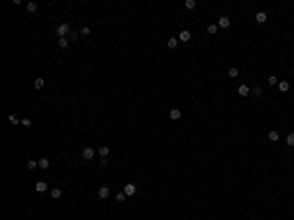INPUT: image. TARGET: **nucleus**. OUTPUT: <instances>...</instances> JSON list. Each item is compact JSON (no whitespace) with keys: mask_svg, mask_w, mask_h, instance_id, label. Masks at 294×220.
I'll return each instance as SVG.
<instances>
[{"mask_svg":"<svg viewBox=\"0 0 294 220\" xmlns=\"http://www.w3.org/2000/svg\"><path fill=\"white\" fill-rule=\"evenodd\" d=\"M55 32H57V35H59V38H65L67 33H69V24H59Z\"/></svg>","mask_w":294,"mask_h":220,"instance_id":"f257e3e1","label":"nucleus"},{"mask_svg":"<svg viewBox=\"0 0 294 220\" xmlns=\"http://www.w3.org/2000/svg\"><path fill=\"white\" fill-rule=\"evenodd\" d=\"M135 191H137V187L133 185V183H128V185L124 187V193L128 194V197H131V194H135Z\"/></svg>","mask_w":294,"mask_h":220,"instance_id":"f03ea898","label":"nucleus"},{"mask_svg":"<svg viewBox=\"0 0 294 220\" xmlns=\"http://www.w3.org/2000/svg\"><path fill=\"white\" fill-rule=\"evenodd\" d=\"M98 197H100V199H108V197H110V189L106 187V185H102V187L98 189Z\"/></svg>","mask_w":294,"mask_h":220,"instance_id":"7ed1b4c3","label":"nucleus"},{"mask_svg":"<svg viewBox=\"0 0 294 220\" xmlns=\"http://www.w3.org/2000/svg\"><path fill=\"white\" fill-rule=\"evenodd\" d=\"M82 157H85L86 161H90L92 157H94V149H92V148H85V149H82Z\"/></svg>","mask_w":294,"mask_h":220,"instance_id":"20e7f679","label":"nucleus"},{"mask_svg":"<svg viewBox=\"0 0 294 220\" xmlns=\"http://www.w3.org/2000/svg\"><path fill=\"white\" fill-rule=\"evenodd\" d=\"M237 92H239V97H247V94H251V89H249L247 84H241V87L237 89Z\"/></svg>","mask_w":294,"mask_h":220,"instance_id":"39448f33","label":"nucleus"},{"mask_svg":"<svg viewBox=\"0 0 294 220\" xmlns=\"http://www.w3.org/2000/svg\"><path fill=\"white\" fill-rule=\"evenodd\" d=\"M35 191H37V193H45L47 191V183L45 181H37L35 183Z\"/></svg>","mask_w":294,"mask_h":220,"instance_id":"423d86ee","label":"nucleus"},{"mask_svg":"<svg viewBox=\"0 0 294 220\" xmlns=\"http://www.w3.org/2000/svg\"><path fill=\"white\" fill-rule=\"evenodd\" d=\"M190 38H192V33H190L188 30H184V32L178 33V39H180V41H190Z\"/></svg>","mask_w":294,"mask_h":220,"instance_id":"0eeeda50","label":"nucleus"},{"mask_svg":"<svg viewBox=\"0 0 294 220\" xmlns=\"http://www.w3.org/2000/svg\"><path fill=\"white\" fill-rule=\"evenodd\" d=\"M37 163H39V169H43V171H45V169H49V165H51L47 157H41V159H39Z\"/></svg>","mask_w":294,"mask_h":220,"instance_id":"6e6552de","label":"nucleus"},{"mask_svg":"<svg viewBox=\"0 0 294 220\" xmlns=\"http://www.w3.org/2000/svg\"><path fill=\"white\" fill-rule=\"evenodd\" d=\"M169 118H171V120H178V118H180V110H178V108H173V110L169 112Z\"/></svg>","mask_w":294,"mask_h":220,"instance_id":"1a4fd4ad","label":"nucleus"},{"mask_svg":"<svg viewBox=\"0 0 294 220\" xmlns=\"http://www.w3.org/2000/svg\"><path fill=\"white\" fill-rule=\"evenodd\" d=\"M288 89H290V83H288V81H281V83H278V91L281 92H286Z\"/></svg>","mask_w":294,"mask_h":220,"instance_id":"9d476101","label":"nucleus"},{"mask_svg":"<svg viewBox=\"0 0 294 220\" xmlns=\"http://www.w3.org/2000/svg\"><path fill=\"white\" fill-rule=\"evenodd\" d=\"M255 20H257L259 24H263V22H267V14L265 12H257L255 14Z\"/></svg>","mask_w":294,"mask_h":220,"instance_id":"9b49d317","label":"nucleus"},{"mask_svg":"<svg viewBox=\"0 0 294 220\" xmlns=\"http://www.w3.org/2000/svg\"><path fill=\"white\" fill-rule=\"evenodd\" d=\"M218 24H220V28H229V18H228V16H222Z\"/></svg>","mask_w":294,"mask_h":220,"instance_id":"f8f14e48","label":"nucleus"},{"mask_svg":"<svg viewBox=\"0 0 294 220\" xmlns=\"http://www.w3.org/2000/svg\"><path fill=\"white\" fill-rule=\"evenodd\" d=\"M98 153H100L102 157H108L110 155V148H108V145H102V148L98 149Z\"/></svg>","mask_w":294,"mask_h":220,"instance_id":"ddd939ff","label":"nucleus"},{"mask_svg":"<svg viewBox=\"0 0 294 220\" xmlns=\"http://www.w3.org/2000/svg\"><path fill=\"white\" fill-rule=\"evenodd\" d=\"M33 87H35L37 91H39V89H43V87H45V79H35V83H33Z\"/></svg>","mask_w":294,"mask_h":220,"instance_id":"4468645a","label":"nucleus"},{"mask_svg":"<svg viewBox=\"0 0 294 220\" xmlns=\"http://www.w3.org/2000/svg\"><path fill=\"white\" fill-rule=\"evenodd\" d=\"M59 47H61V49H67V47H69V39L67 38H59Z\"/></svg>","mask_w":294,"mask_h":220,"instance_id":"2eb2a0df","label":"nucleus"},{"mask_svg":"<svg viewBox=\"0 0 294 220\" xmlns=\"http://www.w3.org/2000/svg\"><path fill=\"white\" fill-rule=\"evenodd\" d=\"M167 45H169V49H175V47L178 45V39H176V38H171V39H169V43H167Z\"/></svg>","mask_w":294,"mask_h":220,"instance_id":"dca6fc26","label":"nucleus"},{"mask_svg":"<svg viewBox=\"0 0 294 220\" xmlns=\"http://www.w3.org/2000/svg\"><path fill=\"white\" fill-rule=\"evenodd\" d=\"M269 140H271V142H278V132H274V130L269 132Z\"/></svg>","mask_w":294,"mask_h":220,"instance_id":"f3484780","label":"nucleus"},{"mask_svg":"<svg viewBox=\"0 0 294 220\" xmlns=\"http://www.w3.org/2000/svg\"><path fill=\"white\" fill-rule=\"evenodd\" d=\"M125 197H128V194H125L124 191H120V193L116 194V201H118V202H124V201H125Z\"/></svg>","mask_w":294,"mask_h":220,"instance_id":"a211bd4d","label":"nucleus"},{"mask_svg":"<svg viewBox=\"0 0 294 220\" xmlns=\"http://www.w3.org/2000/svg\"><path fill=\"white\" fill-rule=\"evenodd\" d=\"M228 75H229V77H231V79H235V77H237V75H239V69H235V67H231V69H229V71H228Z\"/></svg>","mask_w":294,"mask_h":220,"instance_id":"6ab92c4d","label":"nucleus"},{"mask_svg":"<svg viewBox=\"0 0 294 220\" xmlns=\"http://www.w3.org/2000/svg\"><path fill=\"white\" fill-rule=\"evenodd\" d=\"M35 167H39V163L33 161V159H30V161H27V169H30V171H33Z\"/></svg>","mask_w":294,"mask_h":220,"instance_id":"aec40b11","label":"nucleus"},{"mask_svg":"<svg viewBox=\"0 0 294 220\" xmlns=\"http://www.w3.org/2000/svg\"><path fill=\"white\" fill-rule=\"evenodd\" d=\"M8 120H10L12 124H22V120H20V118L16 116V114H10V116H8Z\"/></svg>","mask_w":294,"mask_h":220,"instance_id":"412c9836","label":"nucleus"},{"mask_svg":"<svg viewBox=\"0 0 294 220\" xmlns=\"http://www.w3.org/2000/svg\"><path fill=\"white\" fill-rule=\"evenodd\" d=\"M184 6H186V10H194L196 2H194V0H186V2H184Z\"/></svg>","mask_w":294,"mask_h":220,"instance_id":"4be33fe9","label":"nucleus"},{"mask_svg":"<svg viewBox=\"0 0 294 220\" xmlns=\"http://www.w3.org/2000/svg\"><path fill=\"white\" fill-rule=\"evenodd\" d=\"M286 143L288 145H294V132H290V134L286 136Z\"/></svg>","mask_w":294,"mask_h":220,"instance_id":"5701e85b","label":"nucleus"},{"mask_svg":"<svg viewBox=\"0 0 294 220\" xmlns=\"http://www.w3.org/2000/svg\"><path fill=\"white\" fill-rule=\"evenodd\" d=\"M27 10H30V12H35V10H37V4H35V2H27Z\"/></svg>","mask_w":294,"mask_h":220,"instance_id":"b1692460","label":"nucleus"},{"mask_svg":"<svg viewBox=\"0 0 294 220\" xmlns=\"http://www.w3.org/2000/svg\"><path fill=\"white\" fill-rule=\"evenodd\" d=\"M251 92H253V97H261V87H253Z\"/></svg>","mask_w":294,"mask_h":220,"instance_id":"393cba45","label":"nucleus"},{"mask_svg":"<svg viewBox=\"0 0 294 220\" xmlns=\"http://www.w3.org/2000/svg\"><path fill=\"white\" fill-rule=\"evenodd\" d=\"M51 197H53V199H59V197H61V189H53Z\"/></svg>","mask_w":294,"mask_h":220,"instance_id":"a878e982","label":"nucleus"},{"mask_svg":"<svg viewBox=\"0 0 294 220\" xmlns=\"http://www.w3.org/2000/svg\"><path fill=\"white\" fill-rule=\"evenodd\" d=\"M216 32H218V28H216V24H210V26H208V33H212V35H214Z\"/></svg>","mask_w":294,"mask_h":220,"instance_id":"bb28decb","label":"nucleus"},{"mask_svg":"<svg viewBox=\"0 0 294 220\" xmlns=\"http://www.w3.org/2000/svg\"><path fill=\"white\" fill-rule=\"evenodd\" d=\"M267 81H269V84H276V83H278V79L274 77V75H271V77H269Z\"/></svg>","mask_w":294,"mask_h":220,"instance_id":"cd10ccee","label":"nucleus"},{"mask_svg":"<svg viewBox=\"0 0 294 220\" xmlns=\"http://www.w3.org/2000/svg\"><path fill=\"white\" fill-rule=\"evenodd\" d=\"M80 35H85V38L90 35V28H82V30H80Z\"/></svg>","mask_w":294,"mask_h":220,"instance_id":"c85d7f7f","label":"nucleus"},{"mask_svg":"<svg viewBox=\"0 0 294 220\" xmlns=\"http://www.w3.org/2000/svg\"><path fill=\"white\" fill-rule=\"evenodd\" d=\"M22 126H27V128H30V126H32V120H30V118H24V120H22Z\"/></svg>","mask_w":294,"mask_h":220,"instance_id":"c756f323","label":"nucleus"},{"mask_svg":"<svg viewBox=\"0 0 294 220\" xmlns=\"http://www.w3.org/2000/svg\"><path fill=\"white\" fill-rule=\"evenodd\" d=\"M106 163H108V157H102V159H100V165H102V167H104Z\"/></svg>","mask_w":294,"mask_h":220,"instance_id":"7c9ffc66","label":"nucleus"}]
</instances>
